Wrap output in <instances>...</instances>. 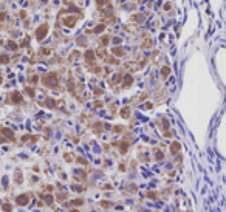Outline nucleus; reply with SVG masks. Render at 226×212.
<instances>
[{
  "mask_svg": "<svg viewBox=\"0 0 226 212\" xmlns=\"http://www.w3.org/2000/svg\"><path fill=\"white\" fill-rule=\"evenodd\" d=\"M43 84L47 85V87H51V88H54L57 85V76H56V73H48V75H45L43 76Z\"/></svg>",
  "mask_w": 226,
  "mask_h": 212,
  "instance_id": "1",
  "label": "nucleus"
},
{
  "mask_svg": "<svg viewBox=\"0 0 226 212\" xmlns=\"http://www.w3.org/2000/svg\"><path fill=\"white\" fill-rule=\"evenodd\" d=\"M47 33H48V25H40L37 30H36V39L37 40H43L45 39V36H47Z\"/></svg>",
  "mask_w": 226,
  "mask_h": 212,
  "instance_id": "2",
  "label": "nucleus"
},
{
  "mask_svg": "<svg viewBox=\"0 0 226 212\" xmlns=\"http://www.w3.org/2000/svg\"><path fill=\"white\" fill-rule=\"evenodd\" d=\"M28 201H30V197L26 195V193H22V195H19V197L16 198V204L25 206V204H28Z\"/></svg>",
  "mask_w": 226,
  "mask_h": 212,
  "instance_id": "3",
  "label": "nucleus"
},
{
  "mask_svg": "<svg viewBox=\"0 0 226 212\" xmlns=\"http://www.w3.org/2000/svg\"><path fill=\"white\" fill-rule=\"evenodd\" d=\"M11 101H13L14 104H20L23 99H22V95L19 93V91H13V93H11Z\"/></svg>",
  "mask_w": 226,
  "mask_h": 212,
  "instance_id": "4",
  "label": "nucleus"
},
{
  "mask_svg": "<svg viewBox=\"0 0 226 212\" xmlns=\"http://www.w3.org/2000/svg\"><path fill=\"white\" fill-rule=\"evenodd\" d=\"M74 22H76V17H67V19H64V23L65 26H74Z\"/></svg>",
  "mask_w": 226,
  "mask_h": 212,
  "instance_id": "5",
  "label": "nucleus"
},
{
  "mask_svg": "<svg viewBox=\"0 0 226 212\" xmlns=\"http://www.w3.org/2000/svg\"><path fill=\"white\" fill-rule=\"evenodd\" d=\"M85 60L90 62V63H93V60H95V53H93L92 50H88V51L85 53Z\"/></svg>",
  "mask_w": 226,
  "mask_h": 212,
  "instance_id": "6",
  "label": "nucleus"
},
{
  "mask_svg": "<svg viewBox=\"0 0 226 212\" xmlns=\"http://www.w3.org/2000/svg\"><path fill=\"white\" fill-rule=\"evenodd\" d=\"M112 53L116 54V56H124V54H125V51H124L121 47H113V48H112Z\"/></svg>",
  "mask_w": 226,
  "mask_h": 212,
  "instance_id": "7",
  "label": "nucleus"
},
{
  "mask_svg": "<svg viewBox=\"0 0 226 212\" xmlns=\"http://www.w3.org/2000/svg\"><path fill=\"white\" fill-rule=\"evenodd\" d=\"M2 133H3L5 136H8V138H10L11 141L14 139V133H13V132L10 130V128H2Z\"/></svg>",
  "mask_w": 226,
  "mask_h": 212,
  "instance_id": "8",
  "label": "nucleus"
},
{
  "mask_svg": "<svg viewBox=\"0 0 226 212\" xmlns=\"http://www.w3.org/2000/svg\"><path fill=\"white\" fill-rule=\"evenodd\" d=\"M180 147H181V146H180V143H172V146H170V152L175 155V153L180 150Z\"/></svg>",
  "mask_w": 226,
  "mask_h": 212,
  "instance_id": "9",
  "label": "nucleus"
},
{
  "mask_svg": "<svg viewBox=\"0 0 226 212\" xmlns=\"http://www.w3.org/2000/svg\"><path fill=\"white\" fill-rule=\"evenodd\" d=\"M132 76L130 75H125L124 76V87H130V84H132Z\"/></svg>",
  "mask_w": 226,
  "mask_h": 212,
  "instance_id": "10",
  "label": "nucleus"
},
{
  "mask_svg": "<svg viewBox=\"0 0 226 212\" xmlns=\"http://www.w3.org/2000/svg\"><path fill=\"white\" fill-rule=\"evenodd\" d=\"M169 75H170V68H169V67H163V68H161V76H163V78H167Z\"/></svg>",
  "mask_w": 226,
  "mask_h": 212,
  "instance_id": "11",
  "label": "nucleus"
},
{
  "mask_svg": "<svg viewBox=\"0 0 226 212\" xmlns=\"http://www.w3.org/2000/svg\"><path fill=\"white\" fill-rule=\"evenodd\" d=\"M16 175H17V177H16V183H17V184H20V183H22V173H20V170H19V169L16 170Z\"/></svg>",
  "mask_w": 226,
  "mask_h": 212,
  "instance_id": "12",
  "label": "nucleus"
},
{
  "mask_svg": "<svg viewBox=\"0 0 226 212\" xmlns=\"http://www.w3.org/2000/svg\"><path fill=\"white\" fill-rule=\"evenodd\" d=\"M8 62H10V57H8L6 54H2V56H0V63L5 65V63H8Z\"/></svg>",
  "mask_w": 226,
  "mask_h": 212,
  "instance_id": "13",
  "label": "nucleus"
},
{
  "mask_svg": "<svg viewBox=\"0 0 226 212\" xmlns=\"http://www.w3.org/2000/svg\"><path fill=\"white\" fill-rule=\"evenodd\" d=\"M150 45H152V40H150V39H147L146 42H144V45H142V48H144V50H147V48H150Z\"/></svg>",
  "mask_w": 226,
  "mask_h": 212,
  "instance_id": "14",
  "label": "nucleus"
},
{
  "mask_svg": "<svg viewBox=\"0 0 226 212\" xmlns=\"http://www.w3.org/2000/svg\"><path fill=\"white\" fill-rule=\"evenodd\" d=\"M8 48H11V50H17V43L16 42H8Z\"/></svg>",
  "mask_w": 226,
  "mask_h": 212,
  "instance_id": "15",
  "label": "nucleus"
},
{
  "mask_svg": "<svg viewBox=\"0 0 226 212\" xmlns=\"http://www.w3.org/2000/svg\"><path fill=\"white\" fill-rule=\"evenodd\" d=\"M84 203V200H74V201H71V204L73 206H81Z\"/></svg>",
  "mask_w": 226,
  "mask_h": 212,
  "instance_id": "16",
  "label": "nucleus"
},
{
  "mask_svg": "<svg viewBox=\"0 0 226 212\" xmlns=\"http://www.w3.org/2000/svg\"><path fill=\"white\" fill-rule=\"evenodd\" d=\"M2 207H3V210H5V212H11V206L8 204V203H5V204H3Z\"/></svg>",
  "mask_w": 226,
  "mask_h": 212,
  "instance_id": "17",
  "label": "nucleus"
},
{
  "mask_svg": "<svg viewBox=\"0 0 226 212\" xmlns=\"http://www.w3.org/2000/svg\"><path fill=\"white\" fill-rule=\"evenodd\" d=\"M101 43H102V47H105V45L108 43V36H104L102 40H101Z\"/></svg>",
  "mask_w": 226,
  "mask_h": 212,
  "instance_id": "18",
  "label": "nucleus"
},
{
  "mask_svg": "<svg viewBox=\"0 0 226 212\" xmlns=\"http://www.w3.org/2000/svg\"><path fill=\"white\" fill-rule=\"evenodd\" d=\"M102 30H104V25H98L96 28H95V33H101Z\"/></svg>",
  "mask_w": 226,
  "mask_h": 212,
  "instance_id": "19",
  "label": "nucleus"
},
{
  "mask_svg": "<svg viewBox=\"0 0 226 212\" xmlns=\"http://www.w3.org/2000/svg\"><path fill=\"white\" fill-rule=\"evenodd\" d=\"M129 113H130V112H129V108H124L122 112H121V115H122L124 118H127V116H129Z\"/></svg>",
  "mask_w": 226,
  "mask_h": 212,
  "instance_id": "20",
  "label": "nucleus"
},
{
  "mask_svg": "<svg viewBox=\"0 0 226 212\" xmlns=\"http://www.w3.org/2000/svg\"><path fill=\"white\" fill-rule=\"evenodd\" d=\"M26 93H28L31 98H34V90H33V88H30V87H28V88H26Z\"/></svg>",
  "mask_w": 226,
  "mask_h": 212,
  "instance_id": "21",
  "label": "nucleus"
},
{
  "mask_svg": "<svg viewBox=\"0 0 226 212\" xmlns=\"http://www.w3.org/2000/svg\"><path fill=\"white\" fill-rule=\"evenodd\" d=\"M40 53H42V54H50V53H51V50H50V48H42V50H40Z\"/></svg>",
  "mask_w": 226,
  "mask_h": 212,
  "instance_id": "22",
  "label": "nucleus"
},
{
  "mask_svg": "<svg viewBox=\"0 0 226 212\" xmlns=\"http://www.w3.org/2000/svg\"><path fill=\"white\" fill-rule=\"evenodd\" d=\"M96 2H98V5H99V6H102V5H105V3L108 2V0H96Z\"/></svg>",
  "mask_w": 226,
  "mask_h": 212,
  "instance_id": "23",
  "label": "nucleus"
},
{
  "mask_svg": "<svg viewBox=\"0 0 226 212\" xmlns=\"http://www.w3.org/2000/svg\"><path fill=\"white\" fill-rule=\"evenodd\" d=\"M155 155H157V158H158V160H161V156H163V155H161V152H160V150H155Z\"/></svg>",
  "mask_w": 226,
  "mask_h": 212,
  "instance_id": "24",
  "label": "nucleus"
},
{
  "mask_svg": "<svg viewBox=\"0 0 226 212\" xmlns=\"http://www.w3.org/2000/svg\"><path fill=\"white\" fill-rule=\"evenodd\" d=\"M147 197H149V198H157V195H155V193H150V192L147 193Z\"/></svg>",
  "mask_w": 226,
  "mask_h": 212,
  "instance_id": "25",
  "label": "nucleus"
},
{
  "mask_svg": "<svg viewBox=\"0 0 226 212\" xmlns=\"http://www.w3.org/2000/svg\"><path fill=\"white\" fill-rule=\"evenodd\" d=\"M70 212H78V210H74V209H73V210H70Z\"/></svg>",
  "mask_w": 226,
  "mask_h": 212,
  "instance_id": "26",
  "label": "nucleus"
},
{
  "mask_svg": "<svg viewBox=\"0 0 226 212\" xmlns=\"http://www.w3.org/2000/svg\"><path fill=\"white\" fill-rule=\"evenodd\" d=\"M0 84H2V78H0Z\"/></svg>",
  "mask_w": 226,
  "mask_h": 212,
  "instance_id": "27",
  "label": "nucleus"
}]
</instances>
